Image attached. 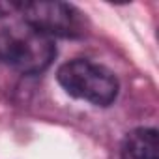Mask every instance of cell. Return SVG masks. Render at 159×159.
Returning a JSON list of instances; mask_svg holds the SVG:
<instances>
[{"instance_id": "cell-2", "label": "cell", "mask_w": 159, "mask_h": 159, "mask_svg": "<svg viewBox=\"0 0 159 159\" xmlns=\"http://www.w3.org/2000/svg\"><path fill=\"white\" fill-rule=\"evenodd\" d=\"M58 83L69 96L99 107L111 105L118 96V79L114 73L84 58L66 62L58 69Z\"/></svg>"}, {"instance_id": "cell-4", "label": "cell", "mask_w": 159, "mask_h": 159, "mask_svg": "<svg viewBox=\"0 0 159 159\" xmlns=\"http://www.w3.org/2000/svg\"><path fill=\"white\" fill-rule=\"evenodd\" d=\"M157 150H159L157 131L152 127H139L127 133L122 144L120 159H159Z\"/></svg>"}, {"instance_id": "cell-1", "label": "cell", "mask_w": 159, "mask_h": 159, "mask_svg": "<svg viewBox=\"0 0 159 159\" xmlns=\"http://www.w3.org/2000/svg\"><path fill=\"white\" fill-rule=\"evenodd\" d=\"M54 56L56 45L52 38L28 25L10 26L0 32V62L21 73H41L52 64Z\"/></svg>"}, {"instance_id": "cell-3", "label": "cell", "mask_w": 159, "mask_h": 159, "mask_svg": "<svg viewBox=\"0 0 159 159\" xmlns=\"http://www.w3.org/2000/svg\"><path fill=\"white\" fill-rule=\"evenodd\" d=\"M25 25L49 38H79L84 34L86 19L66 2H19Z\"/></svg>"}, {"instance_id": "cell-5", "label": "cell", "mask_w": 159, "mask_h": 159, "mask_svg": "<svg viewBox=\"0 0 159 159\" xmlns=\"http://www.w3.org/2000/svg\"><path fill=\"white\" fill-rule=\"evenodd\" d=\"M11 11H19V2H0V17H4Z\"/></svg>"}]
</instances>
